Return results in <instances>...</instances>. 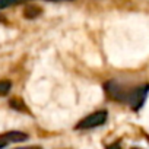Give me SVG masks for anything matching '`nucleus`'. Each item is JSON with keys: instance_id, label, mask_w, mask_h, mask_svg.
<instances>
[{"instance_id": "obj_1", "label": "nucleus", "mask_w": 149, "mask_h": 149, "mask_svg": "<svg viewBox=\"0 0 149 149\" xmlns=\"http://www.w3.org/2000/svg\"><path fill=\"white\" fill-rule=\"evenodd\" d=\"M107 120H108V113L105 110H98V111H94V113L88 114L85 118H82L76 124V130L95 129V127H100L104 123H107Z\"/></svg>"}, {"instance_id": "obj_2", "label": "nucleus", "mask_w": 149, "mask_h": 149, "mask_svg": "<svg viewBox=\"0 0 149 149\" xmlns=\"http://www.w3.org/2000/svg\"><path fill=\"white\" fill-rule=\"evenodd\" d=\"M148 92H149V84H143V85H137V86H133V91L130 94V98H129V105L133 108V110H139L146 97H148Z\"/></svg>"}, {"instance_id": "obj_3", "label": "nucleus", "mask_w": 149, "mask_h": 149, "mask_svg": "<svg viewBox=\"0 0 149 149\" xmlns=\"http://www.w3.org/2000/svg\"><path fill=\"white\" fill-rule=\"evenodd\" d=\"M2 137L8 142V143H19L28 139V133L19 132V130H12V132H6L2 134Z\"/></svg>"}, {"instance_id": "obj_4", "label": "nucleus", "mask_w": 149, "mask_h": 149, "mask_svg": "<svg viewBox=\"0 0 149 149\" xmlns=\"http://www.w3.org/2000/svg\"><path fill=\"white\" fill-rule=\"evenodd\" d=\"M42 15V9L37 5H26L24 9V18L26 19H35Z\"/></svg>"}, {"instance_id": "obj_5", "label": "nucleus", "mask_w": 149, "mask_h": 149, "mask_svg": "<svg viewBox=\"0 0 149 149\" xmlns=\"http://www.w3.org/2000/svg\"><path fill=\"white\" fill-rule=\"evenodd\" d=\"M9 105H10V108H13V110H16V111L28 113V114H29V110H28V107H26L25 101H24V100H21V98H18V97L12 98V100L9 101Z\"/></svg>"}, {"instance_id": "obj_6", "label": "nucleus", "mask_w": 149, "mask_h": 149, "mask_svg": "<svg viewBox=\"0 0 149 149\" xmlns=\"http://www.w3.org/2000/svg\"><path fill=\"white\" fill-rule=\"evenodd\" d=\"M12 89V82L8 79H2L0 81V97H6Z\"/></svg>"}, {"instance_id": "obj_7", "label": "nucleus", "mask_w": 149, "mask_h": 149, "mask_svg": "<svg viewBox=\"0 0 149 149\" xmlns=\"http://www.w3.org/2000/svg\"><path fill=\"white\" fill-rule=\"evenodd\" d=\"M24 0H0V9H6L10 6H16L19 3H22Z\"/></svg>"}, {"instance_id": "obj_8", "label": "nucleus", "mask_w": 149, "mask_h": 149, "mask_svg": "<svg viewBox=\"0 0 149 149\" xmlns=\"http://www.w3.org/2000/svg\"><path fill=\"white\" fill-rule=\"evenodd\" d=\"M107 149H121V146H120V143H118V142H114V143L108 145V146H107Z\"/></svg>"}, {"instance_id": "obj_9", "label": "nucleus", "mask_w": 149, "mask_h": 149, "mask_svg": "<svg viewBox=\"0 0 149 149\" xmlns=\"http://www.w3.org/2000/svg\"><path fill=\"white\" fill-rule=\"evenodd\" d=\"M6 145H9V143H8V142H6V140L2 137V134H0V149H3Z\"/></svg>"}, {"instance_id": "obj_10", "label": "nucleus", "mask_w": 149, "mask_h": 149, "mask_svg": "<svg viewBox=\"0 0 149 149\" xmlns=\"http://www.w3.org/2000/svg\"><path fill=\"white\" fill-rule=\"evenodd\" d=\"M15 149H42L41 146H24V148H15Z\"/></svg>"}, {"instance_id": "obj_11", "label": "nucleus", "mask_w": 149, "mask_h": 149, "mask_svg": "<svg viewBox=\"0 0 149 149\" xmlns=\"http://www.w3.org/2000/svg\"><path fill=\"white\" fill-rule=\"evenodd\" d=\"M48 2H72V0H48Z\"/></svg>"}, {"instance_id": "obj_12", "label": "nucleus", "mask_w": 149, "mask_h": 149, "mask_svg": "<svg viewBox=\"0 0 149 149\" xmlns=\"http://www.w3.org/2000/svg\"><path fill=\"white\" fill-rule=\"evenodd\" d=\"M132 149H139V148H132Z\"/></svg>"}]
</instances>
